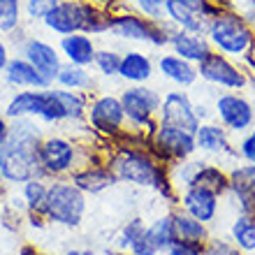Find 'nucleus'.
<instances>
[{"label": "nucleus", "mask_w": 255, "mask_h": 255, "mask_svg": "<svg viewBox=\"0 0 255 255\" xmlns=\"http://www.w3.org/2000/svg\"><path fill=\"white\" fill-rule=\"evenodd\" d=\"M58 51L63 56V63H70V65H79V67H93L95 61V42L91 35L86 33H72L61 37L58 42Z\"/></svg>", "instance_id": "17"}, {"label": "nucleus", "mask_w": 255, "mask_h": 255, "mask_svg": "<svg viewBox=\"0 0 255 255\" xmlns=\"http://www.w3.org/2000/svg\"><path fill=\"white\" fill-rule=\"evenodd\" d=\"M148 237L151 242L155 244V249L160 251H169V246L176 242V235H174V223H172V211L167 216H160L155 218L151 225H148Z\"/></svg>", "instance_id": "29"}, {"label": "nucleus", "mask_w": 255, "mask_h": 255, "mask_svg": "<svg viewBox=\"0 0 255 255\" xmlns=\"http://www.w3.org/2000/svg\"><path fill=\"white\" fill-rule=\"evenodd\" d=\"M7 63H9V54H7V47H5V42L0 40V72H5Z\"/></svg>", "instance_id": "42"}, {"label": "nucleus", "mask_w": 255, "mask_h": 255, "mask_svg": "<svg viewBox=\"0 0 255 255\" xmlns=\"http://www.w3.org/2000/svg\"><path fill=\"white\" fill-rule=\"evenodd\" d=\"M153 61L151 56L137 49L123 51L121 56V67H119V79H123L130 86H139V84H148L153 79Z\"/></svg>", "instance_id": "19"}, {"label": "nucleus", "mask_w": 255, "mask_h": 255, "mask_svg": "<svg viewBox=\"0 0 255 255\" xmlns=\"http://www.w3.org/2000/svg\"><path fill=\"white\" fill-rule=\"evenodd\" d=\"M116 255H132V253H130V251H128V253H116Z\"/></svg>", "instance_id": "46"}, {"label": "nucleus", "mask_w": 255, "mask_h": 255, "mask_svg": "<svg viewBox=\"0 0 255 255\" xmlns=\"http://www.w3.org/2000/svg\"><path fill=\"white\" fill-rule=\"evenodd\" d=\"M230 172V190L242 214L255 216V165H235Z\"/></svg>", "instance_id": "15"}, {"label": "nucleus", "mask_w": 255, "mask_h": 255, "mask_svg": "<svg viewBox=\"0 0 255 255\" xmlns=\"http://www.w3.org/2000/svg\"><path fill=\"white\" fill-rule=\"evenodd\" d=\"M158 70L167 81H172L179 88H193L200 79L197 74V65L183 61L181 56L176 54H162L158 58Z\"/></svg>", "instance_id": "21"}, {"label": "nucleus", "mask_w": 255, "mask_h": 255, "mask_svg": "<svg viewBox=\"0 0 255 255\" xmlns=\"http://www.w3.org/2000/svg\"><path fill=\"white\" fill-rule=\"evenodd\" d=\"M21 54H23V58L54 86L56 77H58V72H61V67H63V56L54 44H49V42L40 40V37H28V40L23 42Z\"/></svg>", "instance_id": "11"}, {"label": "nucleus", "mask_w": 255, "mask_h": 255, "mask_svg": "<svg viewBox=\"0 0 255 255\" xmlns=\"http://www.w3.org/2000/svg\"><path fill=\"white\" fill-rule=\"evenodd\" d=\"M230 235H232V242H235L237 249L246 251V253H253L255 251V216L251 214H239L230 228Z\"/></svg>", "instance_id": "27"}, {"label": "nucleus", "mask_w": 255, "mask_h": 255, "mask_svg": "<svg viewBox=\"0 0 255 255\" xmlns=\"http://www.w3.org/2000/svg\"><path fill=\"white\" fill-rule=\"evenodd\" d=\"M47 193H49L47 179H30V181L23 183L21 197H23V202H26L28 214L44 216V202H47Z\"/></svg>", "instance_id": "28"}, {"label": "nucleus", "mask_w": 255, "mask_h": 255, "mask_svg": "<svg viewBox=\"0 0 255 255\" xmlns=\"http://www.w3.org/2000/svg\"><path fill=\"white\" fill-rule=\"evenodd\" d=\"M190 186H197V188H204L209 193L218 195V197H225L230 190V172L223 165H216V162L204 160L195 174L193 183Z\"/></svg>", "instance_id": "22"}, {"label": "nucleus", "mask_w": 255, "mask_h": 255, "mask_svg": "<svg viewBox=\"0 0 255 255\" xmlns=\"http://www.w3.org/2000/svg\"><path fill=\"white\" fill-rule=\"evenodd\" d=\"M42 137V126L35 119H12L9 137L0 146V176L5 181L26 183L30 179H44L37 160Z\"/></svg>", "instance_id": "1"}, {"label": "nucleus", "mask_w": 255, "mask_h": 255, "mask_svg": "<svg viewBox=\"0 0 255 255\" xmlns=\"http://www.w3.org/2000/svg\"><path fill=\"white\" fill-rule=\"evenodd\" d=\"M204 37L209 40L214 51L228 56V58L244 61L255 49V28L225 9L218 16L209 19Z\"/></svg>", "instance_id": "2"}, {"label": "nucleus", "mask_w": 255, "mask_h": 255, "mask_svg": "<svg viewBox=\"0 0 255 255\" xmlns=\"http://www.w3.org/2000/svg\"><path fill=\"white\" fill-rule=\"evenodd\" d=\"M176 28L165 21H153L146 19L144 14L137 12H121L112 16V26L109 33L121 40H132V42H144L151 47H167L169 35L174 33Z\"/></svg>", "instance_id": "5"}, {"label": "nucleus", "mask_w": 255, "mask_h": 255, "mask_svg": "<svg viewBox=\"0 0 255 255\" xmlns=\"http://www.w3.org/2000/svg\"><path fill=\"white\" fill-rule=\"evenodd\" d=\"M42 23L61 37L72 33H84V0H61L44 16Z\"/></svg>", "instance_id": "13"}, {"label": "nucleus", "mask_w": 255, "mask_h": 255, "mask_svg": "<svg viewBox=\"0 0 255 255\" xmlns=\"http://www.w3.org/2000/svg\"><path fill=\"white\" fill-rule=\"evenodd\" d=\"M139 14L153 21H165V0H134Z\"/></svg>", "instance_id": "36"}, {"label": "nucleus", "mask_w": 255, "mask_h": 255, "mask_svg": "<svg viewBox=\"0 0 255 255\" xmlns=\"http://www.w3.org/2000/svg\"><path fill=\"white\" fill-rule=\"evenodd\" d=\"M67 179L84 195H98V193H102V190L112 188L114 183H119L116 176L112 174V169H109L107 165H98V162H91V165H84V167L74 169Z\"/></svg>", "instance_id": "16"}, {"label": "nucleus", "mask_w": 255, "mask_h": 255, "mask_svg": "<svg viewBox=\"0 0 255 255\" xmlns=\"http://www.w3.org/2000/svg\"><path fill=\"white\" fill-rule=\"evenodd\" d=\"M176 207L183 209L186 214H190L193 218L202 223H214L218 211H221V197L214 193H209L204 188H197V186H190V188L181 190L179 193V202Z\"/></svg>", "instance_id": "14"}, {"label": "nucleus", "mask_w": 255, "mask_h": 255, "mask_svg": "<svg viewBox=\"0 0 255 255\" xmlns=\"http://www.w3.org/2000/svg\"><path fill=\"white\" fill-rule=\"evenodd\" d=\"M169 255H204V244H195V242H181L176 239L167 251Z\"/></svg>", "instance_id": "40"}, {"label": "nucleus", "mask_w": 255, "mask_h": 255, "mask_svg": "<svg viewBox=\"0 0 255 255\" xmlns=\"http://www.w3.org/2000/svg\"><path fill=\"white\" fill-rule=\"evenodd\" d=\"M144 230H146V223L141 221V218H130L121 230V249L123 251L130 249V244H132Z\"/></svg>", "instance_id": "35"}, {"label": "nucleus", "mask_w": 255, "mask_h": 255, "mask_svg": "<svg viewBox=\"0 0 255 255\" xmlns=\"http://www.w3.org/2000/svg\"><path fill=\"white\" fill-rule=\"evenodd\" d=\"M172 223H174V235L181 242H195V244H207L209 242V228L207 223L197 221L183 209H172Z\"/></svg>", "instance_id": "24"}, {"label": "nucleus", "mask_w": 255, "mask_h": 255, "mask_svg": "<svg viewBox=\"0 0 255 255\" xmlns=\"http://www.w3.org/2000/svg\"><path fill=\"white\" fill-rule=\"evenodd\" d=\"M21 255H40V253H37V249H33V246H23Z\"/></svg>", "instance_id": "45"}, {"label": "nucleus", "mask_w": 255, "mask_h": 255, "mask_svg": "<svg viewBox=\"0 0 255 255\" xmlns=\"http://www.w3.org/2000/svg\"><path fill=\"white\" fill-rule=\"evenodd\" d=\"M214 116L228 132H249L255 123V107L235 91L218 93L214 100Z\"/></svg>", "instance_id": "9"}, {"label": "nucleus", "mask_w": 255, "mask_h": 255, "mask_svg": "<svg viewBox=\"0 0 255 255\" xmlns=\"http://www.w3.org/2000/svg\"><path fill=\"white\" fill-rule=\"evenodd\" d=\"M146 144L148 151L155 155V160H160L167 167L174 162L188 160L197 153L193 132H186V130H179L172 126H162V123H158V128L146 139Z\"/></svg>", "instance_id": "7"}, {"label": "nucleus", "mask_w": 255, "mask_h": 255, "mask_svg": "<svg viewBox=\"0 0 255 255\" xmlns=\"http://www.w3.org/2000/svg\"><path fill=\"white\" fill-rule=\"evenodd\" d=\"M5 81L14 88H28V91H42V88H51L44 77L35 70L30 63L19 56V58H9L5 67Z\"/></svg>", "instance_id": "20"}, {"label": "nucleus", "mask_w": 255, "mask_h": 255, "mask_svg": "<svg viewBox=\"0 0 255 255\" xmlns=\"http://www.w3.org/2000/svg\"><path fill=\"white\" fill-rule=\"evenodd\" d=\"M225 12L244 19L249 26H255V0H216Z\"/></svg>", "instance_id": "33"}, {"label": "nucleus", "mask_w": 255, "mask_h": 255, "mask_svg": "<svg viewBox=\"0 0 255 255\" xmlns=\"http://www.w3.org/2000/svg\"><path fill=\"white\" fill-rule=\"evenodd\" d=\"M167 47L172 49V54L181 56L183 61L193 63V65H200V63L204 61L211 51H214L204 35L186 33V30H179V28L169 35V44H167Z\"/></svg>", "instance_id": "18"}, {"label": "nucleus", "mask_w": 255, "mask_h": 255, "mask_svg": "<svg viewBox=\"0 0 255 255\" xmlns=\"http://www.w3.org/2000/svg\"><path fill=\"white\" fill-rule=\"evenodd\" d=\"M128 251H130L132 255H158L160 253V251L155 249V244L151 242V237H148V225H146V230L130 244V249Z\"/></svg>", "instance_id": "38"}, {"label": "nucleus", "mask_w": 255, "mask_h": 255, "mask_svg": "<svg viewBox=\"0 0 255 255\" xmlns=\"http://www.w3.org/2000/svg\"><path fill=\"white\" fill-rule=\"evenodd\" d=\"M42 105H44V88L42 91H19L12 100L7 102V119H40Z\"/></svg>", "instance_id": "23"}, {"label": "nucleus", "mask_w": 255, "mask_h": 255, "mask_svg": "<svg viewBox=\"0 0 255 255\" xmlns=\"http://www.w3.org/2000/svg\"><path fill=\"white\" fill-rule=\"evenodd\" d=\"M54 86L65 88V91H81V93H91V88L95 86L93 74L88 72V67H79V65H70L63 63L61 72L56 77Z\"/></svg>", "instance_id": "26"}, {"label": "nucleus", "mask_w": 255, "mask_h": 255, "mask_svg": "<svg viewBox=\"0 0 255 255\" xmlns=\"http://www.w3.org/2000/svg\"><path fill=\"white\" fill-rule=\"evenodd\" d=\"M121 105L126 112V121L134 132L151 137L153 130L158 128V114H160L162 93L153 86L139 84V86H128L121 91Z\"/></svg>", "instance_id": "3"}, {"label": "nucleus", "mask_w": 255, "mask_h": 255, "mask_svg": "<svg viewBox=\"0 0 255 255\" xmlns=\"http://www.w3.org/2000/svg\"><path fill=\"white\" fill-rule=\"evenodd\" d=\"M58 2H61V0H26V14H28V19L44 21V16H47V14L51 12V9H54Z\"/></svg>", "instance_id": "34"}, {"label": "nucleus", "mask_w": 255, "mask_h": 255, "mask_svg": "<svg viewBox=\"0 0 255 255\" xmlns=\"http://www.w3.org/2000/svg\"><path fill=\"white\" fill-rule=\"evenodd\" d=\"M235 148L239 153V158H244L249 165H255V128H251L249 132L244 134Z\"/></svg>", "instance_id": "37"}, {"label": "nucleus", "mask_w": 255, "mask_h": 255, "mask_svg": "<svg viewBox=\"0 0 255 255\" xmlns=\"http://www.w3.org/2000/svg\"><path fill=\"white\" fill-rule=\"evenodd\" d=\"M197 74L202 81H207L211 86L225 88V91H242L251 84V74L242 65H237L232 58L211 51L204 61L197 65Z\"/></svg>", "instance_id": "8"}, {"label": "nucleus", "mask_w": 255, "mask_h": 255, "mask_svg": "<svg viewBox=\"0 0 255 255\" xmlns=\"http://www.w3.org/2000/svg\"><path fill=\"white\" fill-rule=\"evenodd\" d=\"M86 126L102 139H116L128 130L126 112H123L121 98L112 93L93 95L88 102Z\"/></svg>", "instance_id": "6"}, {"label": "nucleus", "mask_w": 255, "mask_h": 255, "mask_svg": "<svg viewBox=\"0 0 255 255\" xmlns=\"http://www.w3.org/2000/svg\"><path fill=\"white\" fill-rule=\"evenodd\" d=\"M65 255H93L91 249H70Z\"/></svg>", "instance_id": "44"}, {"label": "nucleus", "mask_w": 255, "mask_h": 255, "mask_svg": "<svg viewBox=\"0 0 255 255\" xmlns=\"http://www.w3.org/2000/svg\"><path fill=\"white\" fill-rule=\"evenodd\" d=\"M121 51L116 49H98L95 51V61H93V67L98 70V74L102 77H119V67H121Z\"/></svg>", "instance_id": "31"}, {"label": "nucleus", "mask_w": 255, "mask_h": 255, "mask_svg": "<svg viewBox=\"0 0 255 255\" xmlns=\"http://www.w3.org/2000/svg\"><path fill=\"white\" fill-rule=\"evenodd\" d=\"M158 123L162 126H172L186 132H197L200 121L195 116L193 109V98H190L183 88L176 91H167L162 95V105H160V114H158Z\"/></svg>", "instance_id": "10"}, {"label": "nucleus", "mask_w": 255, "mask_h": 255, "mask_svg": "<svg viewBox=\"0 0 255 255\" xmlns=\"http://www.w3.org/2000/svg\"><path fill=\"white\" fill-rule=\"evenodd\" d=\"M86 214V195L81 193L70 179H54L49 183L44 218L54 225L77 228Z\"/></svg>", "instance_id": "4"}, {"label": "nucleus", "mask_w": 255, "mask_h": 255, "mask_svg": "<svg viewBox=\"0 0 255 255\" xmlns=\"http://www.w3.org/2000/svg\"><path fill=\"white\" fill-rule=\"evenodd\" d=\"M21 23V0H0V30L14 33Z\"/></svg>", "instance_id": "32"}, {"label": "nucleus", "mask_w": 255, "mask_h": 255, "mask_svg": "<svg viewBox=\"0 0 255 255\" xmlns=\"http://www.w3.org/2000/svg\"><path fill=\"white\" fill-rule=\"evenodd\" d=\"M195 146H197L200 153L218 155L221 160H228V162L239 158L237 148L232 146V141H230V132L216 121L200 123L197 132H195Z\"/></svg>", "instance_id": "12"}, {"label": "nucleus", "mask_w": 255, "mask_h": 255, "mask_svg": "<svg viewBox=\"0 0 255 255\" xmlns=\"http://www.w3.org/2000/svg\"><path fill=\"white\" fill-rule=\"evenodd\" d=\"M40 121L49 123V126H61V123H65V109H63L54 86L44 88V105H42Z\"/></svg>", "instance_id": "30"}, {"label": "nucleus", "mask_w": 255, "mask_h": 255, "mask_svg": "<svg viewBox=\"0 0 255 255\" xmlns=\"http://www.w3.org/2000/svg\"><path fill=\"white\" fill-rule=\"evenodd\" d=\"M204 255H242L235 244L223 242V239H209L204 244Z\"/></svg>", "instance_id": "39"}, {"label": "nucleus", "mask_w": 255, "mask_h": 255, "mask_svg": "<svg viewBox=\"0 0 255 255\" xmlns=\"http://www.w3.org/2000/svg\"><path fill=\"white\" fill-rule=\"evenodd\" d=\"M7 137H9V123L5 119H0V146L7 141Z\"/></svg>", "instance_id": "43"}, {"label": "nucleus", "mask_w": 255, "mask_h": 255, "mask_svg": "<svg viewBox=\"0 0 255 255\" xmlns=\"http://www.w3.org/2000/svg\"><path fill=\"white\" fill-rule=\"evenodd\" d=\"M193 109H195V116H197V121L204 123V121H211L214 119V112H209V105L207 102H200V100H193Z\"/></svg>", "instance_id": "41"}, {"label": "nucleus", "mask_w": 255, "mask_h": 255, "mask_svg": "<svg viewBox=\"0 0 255 255\" xmlns=\"http://www.w3.org/2000/svg\"><path fill=\"white\" fill-rule=\"evenodd\" d=\"M56 88V95L61 100L63 109H65V123L72 126H84L86 123V112L88 102H91V93H81V91H65V88Z\"/></svg>", "instance_id": "25"}]
</instances>
